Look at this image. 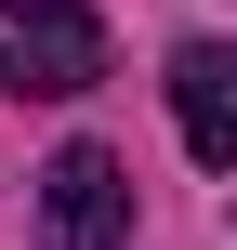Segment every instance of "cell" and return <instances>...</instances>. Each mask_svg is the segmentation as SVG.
Listing matches in <instances>:
<instances>
[{
    "label": "cell",
    "mask_w": 237,
    "mask_h": 250,
    "mask_svg": "<svg viewBox=\"0 0 237 250\" xmlns=\"http://www.w3.org/2000/svg\"><path fill=\"white\" fill-rule=\"evenodd\" d=\"M106 79V26L79 0H0V92H92Z\"/></svg>",
    "instance_id": "1"
},
{
    "label": "cell",
    "mask_w": 237,
    "mask_h": 250,
    "mask_svg": "<svg viewBox=\"0 0 237 250\" xmlns=\"http://www.w3.org/2000/svg\"><path fill=\"white\" fill-rule=\"evenodd\" d=\"M132 237V171L106 145H66L40 171V250H119Z\"/></svg>",
    "instance_id": "2"
},
{
    "label": "cell",
    "mask_w": 237,
    "mask_h": 250,
    "mask_svg": "<svg viewBox=\"0 0 237 250\" xmlns=\"http://www.w3.org/2000/svg\"><path fill=\"white\" fill-rule=\"evenodd\" d=\"M172 119H185V145L237 171V40H185L172 53Z\"/></svg>",
    "instance_id": "3"
}]
</instances>
